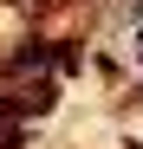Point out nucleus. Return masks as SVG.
Masks as SVG:
<instances>
[{
    "mask_svg": "<svg viewBox=\"0 0 143 149\" xmlns=\"http://www.w3.org/2000/svg\"><path fill=\"white\" fill-rule=\"evenodd\" d=\"M52 52H46V45H26V52H13V71H33V65H46Z\"/></svg>",
    "mask_w": 143,
    "mask_h": 149,
    "instance_id": "1",
    "label": "nucleus"
}]
</instances>
